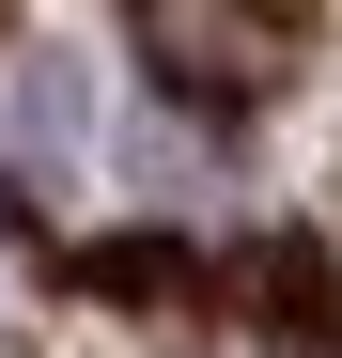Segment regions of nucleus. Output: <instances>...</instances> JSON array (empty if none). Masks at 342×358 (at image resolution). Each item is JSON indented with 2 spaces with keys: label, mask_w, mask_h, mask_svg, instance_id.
I'll use <instances>...</instances> for the list:
<instances>
[{
  "label": "nucleus",
  "mask_w": 342,
  "mask_h": 358,
  "mask_svg": "<svg viewBox=\"0 0 342 358\" xmlns=\"http://www.w3.org/2000/svg\"><path fill=\"white\" fill-rule=\"evenodd\" d=\"M16 156H31V171H47V156H78V63H63V47L16 78Z\"/></svg>",
  "instance_id": "f03ea898"
},
{
  "label": "nucleus",
  "mask_w": 342,
  "mask_h": 358,
  "mask_svg": "<svg viewBox=\"0 0 342 358\" xmlns=\"http://www.w3.org/2000/svg\"><path fill=\"white\" fill-rule=\"evenodd\" d=\"M140 31H156V63L187 78V94H249V78L280 63V31H249V16H218V0H140Z\"/></svg>",
  "instance_id": "f257e3e1"
}]
</instances>
